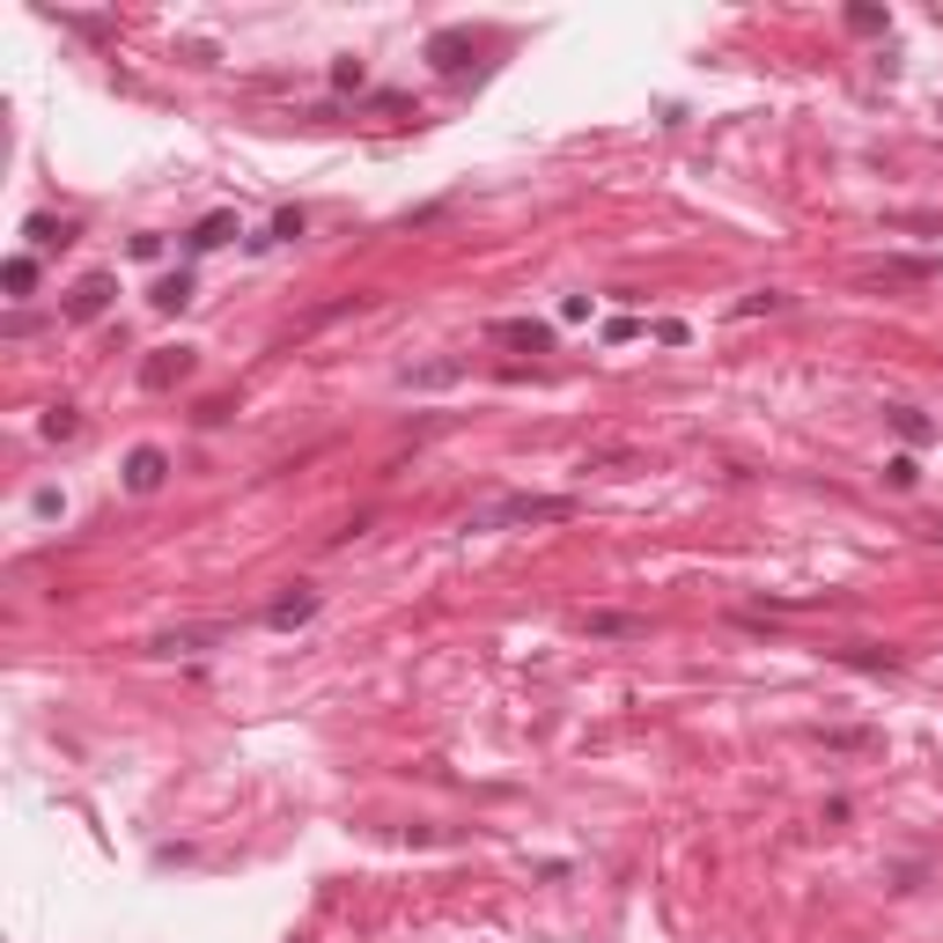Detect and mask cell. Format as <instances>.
Masks as SVG:
<instances>
[{
	"label": "cell",
	"mask_w": 943,
	"mask_h": 943,
	"mask_svg": "<svg viewBox=\"0 0 943 943\" xmlns=\"http://www.w3.org/2000/svg\"><path fill=\"white\" fill-rule=\"evenodd\" d=\"M575 495H495L465 517V531H523V523H568Z\"/></svg>",
	"instance_id": "6da1fadb"
},
{
	"label": "cell",
	"mask_w": 943,
	"mask_h": 943,
	"mask_svg": "<svg viewBox=\"0 0 943 943\" xmlns=\"http://www.w3.org/2000/svg\"><path fill=\"white\" fill-rule=\"evenodd\" d=\"M936 274H943V258H907V251H892V258L863 266V280H885V288H929Z\"/></svg>",
	"instance_id": "7a4b0ae2"
},
{
	"label": "cell",
	"mask_w": 943,
	"mask_h": 943,
	"mask_svg": "<svg viewBox=\"0 0 943 943\" xmlns=\"http://www.w3.org/2000/svg\"><path fill=\"white\" fill-rule=\"evenodd\" d=\"M229 642V626L222 620H207V626H170V634H155L148 656H199V648H222Z\"/></svg>",
	"instance_id": "3957f363"
},
{
	"label": "cell",
	"mask_w": 943,
	"mask_h": 943,
	"mask_svg": "<svg viewBox=\"0 0 943 943\" xmlns=\"http://www.w3.org/2000/svg\"><path fill=\"white\" fill-rule=\"evenodd\" d=\"M487 340L523 347V354H553V324L546 318H495V324H487Z\"/></svg>",
	"instance_id": "277c9868"
},
{
	"label": "cell",
	"mask_w": 943,
	"mask_h": 943,
	"mask_svg": "<svg viewBox=\"0 0 943 943\" xmlns=\"http://www.w3.org/2000/svg\"><path fill=\"white\" fill-rule=\"evenodd\" d=\"M111 296H119V280H111V274H89V280L75 288V296H67V318H75V324L103 318V310H111Z\"/></svg>",
	"instance_id": "5b68a950"
},
{
	"label": "cell",
	"mask_w": 943,
	"mask_h": 943,
	"mask_svg": "<svg viewBox=\"0 0 943 943\" xmlns=\"http://www.w3.org/2000/svg\"><path fill=\"white\" fill-rule=\"evenodd\" d=\"M583 626H590L597 642H648L642 612H583Z\"/></svg>",
	"instance_id": "8992f818"
},
{
	"label": "cell",
	"mask_w": 943,
	"mask_h": 943,
	"mask_svg": "<svg viewBox=\"0 0 943 943\" xmlns=\"http://www.w3.org/2000/svg\"><path fill=\"white\" fill-rule=\"evenodd\" d=\"M302 620H318V590H302V583L266 604V626H274V634H288V626H302Z\"/></svg>",
	"instance_id": "52a82bcc"
},
{
	"label": "cell",
	"mask_w": 943,
	"mask_h": 943,
	"mask_svg": "<svg viewBox=\"0 0 943 943\" xmlns=\"http://www.w3.org/2000/svg\"><path fill=\"white\" fill-rule=\"evenodd\" d=\"M177 376H192V347H163V354L141 362V384H148V391H170Z\"/></svg>",
	"instance_id": "ba28073f"
},
{
	"label": "cell",
	"mask_w": 943,
	"mask_h": 943,
	"mask_svg": "<svg viewBox=\"0 0 943 943\" xmlns=\"http://www.w3.org/2000/svg\"><path fill=\"white\" fill-rule=\"evenodd\" d=\"M163 472H170V457H163L155 443H141L133 457H125V487H133V495H155V487H163Z\"/></svg>",
	"instance_id": "9c48e42d"
},
{
	"label": "cell",
	"mask_w": 943,
	"mask_h": 943,
	"mask_svg": "<svg viewBox=\"0 0 943 943\" xmlns=\"http://www.w3.org/2000/svg\"><path fill=\"white\" fill-rule=\"evenodd\" d=\"M457 376H465V362L443 354V362H413V369H398V384H406V391H443V384H457Z\"/></svg>",
	"instance_id": "30bf717a"
},
{
	"label": "cell",
	"mask_w": 943,
	"mask_h": 943,
	"mask_svg": "<svg viewBox=\"0 0 943 943\" xmlns=\"http://www.w3.org/2000/svg\"><path fill=\"white\" fill-rule=\"evenodd\" d=\"M847 670H907V656L899 648H877V642H847V648H833Z\"/></svg>",
	"instance_id": "8fae6325"
},
{
	"label": "cell",
	"mask_w": 943,
	"mask_h": 943,
	"mask_svg": "<svg viewBox=\"0 0 943 943\" xmlns=\"http://www.w3.org/2000/svg\"><path fill=\"white\" fill-rule=\"evenodd\" d=\"M428 59H435L443 75H465V59H472V37H465V30H435V37H428Z\"/></svg>",
	"instance_id": "7c38bea8"
},
{
	"label": "cell",
	"mask_w": 943,
	"mask_h": 943,
	"mask_svg": "<svg viewBox=\"0 0 943 943\" xmlns=\"http://www.w3.org/2000/svg\"><path fill=\"white\" fill-rule=\"evenodd\" d=\"M0 288H8V296L23 302L30 288H37V258H30V251H15V258H8V266H0Z\"/></svg>",
	"instance_id": "4fadbf2b"
},
{
	"label": "cell",
	"mask_w": 943,
	"mask_h": 943,
	"mask_svg": "<svg viewBox=\"0 0 943 943\" xmlns=\"http://www.w3.org/2000/svg\"><path fill=\"white\" fill-rule=\"evenodd\" d=\"M885 413H892V428H899V443H929V435H936V428H929V413H921V406H885Z\"/></svg>",
	"instance_id": "5bb4252c"
},
{
	"label": "cell",
	"mask_w": 943,
	"mask_h": 943,
	"mask_svg": "<svg viewBox=\"0 0 943 943\" xmlns=\"http://www.w3.org/2000/svg\"><path fill=\"white\" fill-rule=\"evenodd\" d=\"M45 15H52V23H67L75 37H89V45H111V37H119V30L103 23V15H59V8H45Z\"/></svg>",
	"instance_id": "9a60e30c"
},
{
	"label": "cell",
	"mask_w": 943,
	"mask_h": 943,
	"mask_svg": "<svg viewBox=\"0 0 943 943\" xmlns=\"http://www.w3.org/2000/svg\"><path fill=\"white\" fill-rule=\"evenodd\" d=\"M37 251H52V244H75V222H52V214H30V229H23Z\"/></svg>",
	"instance_id": "2e32d148"
},
{
	"label": "cell",
	"mask_w": 943,
	"mask_h": 943,
	"mask_svg": "<svg viewBox=\"0 0 943 943\" xmlns=\"http://www.w3.org/2000/svg\"><path fill=\"white\" fill-rule=\"evenodd\" d=\"M825 752H877V730H811Z\"/></svg>",
	"instance_id": "e0dca14e"
},
{
	"label": "cell",
	"mask_w": 943,
	"mask_h": 943,
	"mask_svg": "<svg viewBox=\"0 0 943 943\" xmlns=\"http://www.w3.org/2000/svg\"><path fill=\"white\" fill-rule=\"evenodd\" d=\"M847 30H855V37H885L892 15H885V8H869V0H855V8H847Z\"/></svg>",
	"instance_id": "ac0fdd59"
},
{
	"label": "cell",
	"mask_w": 943,
	"mask_h": 943,
	"mask_svg": "<svg viewBox=\"0 0 943 943\" xmlns=\"http://www.w3.org/2000/svg\"><path fill=\"white\" fill-rule=\"evenodd\" d=\"M155 310H185V302H192V274H170V280H155Z\"/></svg>",
	"instance_id": "d6986e66"
},
{
	"label": "cell",
	"mask_w": 943,
	"mask_h": 943,
	"mask_svg": "<svg viewBox=\"0 0 943 943\" xmlns=\"http://www.w3.org/2000/svg\"><path fill=\"white\" fill-rule=\"evenodd\" d=\"M236 236V214H207V222L192 229V251H214V244H229Z\"/></svg>",
	"instance_id": "ffe728a7"
},
{
	"label": "cell",
	"mask_w": 943,
	"mask_h": 943,
	"mask_svg": "<svg viewBox=\"0 0 943 943\" xmlns=\"http://www.w3.org/2000/svg\"><path fill=\"white\" fill-rule=\"evenodd\" d=\"M781 288H759V296H745V302H730V318H759V310H781Z\"/></svg>",
	"instance_id": "44dd1931"
},
{
	"label": "cell",
	"mask_w": 943,
	"mask_h": 943,
	"mask_svg": "<svg viewBox=\"0 0 943 943\" xmlns=\"http://www.w3.org/2000/svg\"><path fill=\"white\" fill-rule=\"evenodd\" d=\"M362 81H369L362 59H332V89H362Z\"/></svg>",
	"instance_id": "7402d4cb"
},
{
	"label": "cell",
	"mask_w": 943,
	"mask_h": 943,
	"mask_svg": "<svg viewBox=\"0 0 943 943\" xmlns=\"http://www.w3.org/2000/svg\"><path fill=\"white\" fill-rule=\"evenodd\" d=\"M45 435H52V443H67V435H81L75 406H59V413H45Z\"/></svg>",
	"instance_id": "603a6c76"
},
{
	"label": "cell",
	"mask_w": 943,
	"mask_h": 943,
	"mask_svg": "<svg viewBox=\"0 0 943 943\" xmlns=\"http://www.w3.org/2000/svg\"><path fill=\"white\" fill-rule=\"evenodd\" d=\"M296 236H302V214H296V207H280V214H274V244H296Z\"/></svg>",
	"instance_id": "cb8c5ba5"
},
{
	"label": "cell",
	"mask_w": 943,
	"mask_h": 943,
	"mask_svg": "<svg viewBox=\"0 0 943 943\" xmlns=\"http://www.w3.org/2000/svg\"><path fill=\"white\" fill-rule=\"evenodd\" d=\"M885 479H892V487H899V495H907V487H914V479H921V472H914V457H892V465H885Z\"/></svg>",
	"instance_id": "d4e9b609"
}]
</instances>
